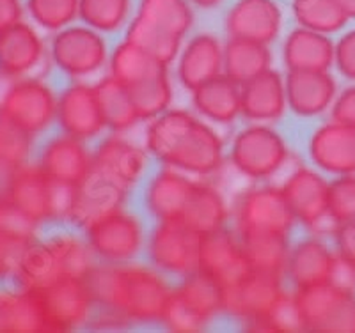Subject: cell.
<instances>
[{"label": "cell", "mask_w": 355, "mask_h": 333, "mask_svg": "<svg viewBox=\"0 0 355 333\" xmlns=\"http://www.w3.org/2000/svg\"><path fill=\"white\" fill-rule=\"evenodd\" d=\"M146 149L166 167L206 177L224 163V142L210 126L187 110H166L150 120Z\"/></svg>", "instance_id": "cell-1"}, {"label": "cell", "mask_w": 355, "mask_h": 333, "mask_svg": "<svg viewBox=\"0 0 355 333\" xmlns=\"http://www.w3.org/2000/svg\"><path fill=\"white\" fill-rule=\"evenodd\" d=\"M96 307L123 321H160L171 291L158 271L137 264L94 266L85 278Z\"/></svg>", "instance_id": "cell-2"}, {"label": "cell", "mask_w": 355, "mask_h": 333, "mask_svg": "<svg viewBox=\"0 0 355 333\" xmlns=\"http://www.w3.org/2000/svg\"><path fill=\"white\" fill-rule=\"evenodd\" d=\"M94 257L87 241L61 234L33 241L21 253L15 275L21 289L37 293L61 278H87L94 268Z\"/></svg>", "instance_id": "cell-3"}, {"label": "cell", "mask_w": 355, "mask_h": 333, "mask_svg": "<svg viewBox=\"0 0 355 333\" xmlns=\"http://www.w3.org/2000/svg\"><path fill=\"white\" fill-rule=\"evenodd\" d=\"M220 312H224V287L202 271H196L171 291L160 323L171 332H201Z\"/></svg>", "instance_id": "cell-4"}, {"label": "cell", "mask_w": 355, "mask_h": 333, "mask_svg": "<svg viewBox=\"0 0 355 333\" xmlns=\"http://www.w3.org/2000/svg\"><path fill=\"white\" fill-rule=\"evenodd\" d=\"M0 117L36 137L57 120L55 93L36 77L12 80L0 100Z\"/></svg>", "instance_id": "cell-5"}, {"label": "cell", "mask_w": 355, "mask_h": 333, "mask_svg": "<svg viewBox=\"0 0 355 333\" xmlns=\"http://www.w3.org/2000/svg\"><path fill=\"white\" fill-rule=\"evenodd\" d=\"M288 145L274 128L265 123L247 126L234 137L231 163L249 179H268L288 161Z\"/></svg>", "instance_id": "cell-6"}, {"label": "cell", "mask_w": 355, "mask_h": 333, "mask_svg": "<svg viewBox=\"0 0 355 333\" xmlns=\"http://www.w3.org/2000/svg\"><path fill=\"white\" fill-rule=\"evenodd\" d=\"M295 215L281 186L261 185L239 195L234 204L236 234H283L288 236Z\"/></svg>", "instance_id": "cell-7"}, {"label": "cell", "mask_w": 355, "mask_h": 333, "mask_svg": "<svg viewBox=\"0 0 355 333\" xmlns=\"http://www.w3.org/2000/svg\"><path fill=\"white\" fill-rule=\"evenodd\" d=\"M304 330L355 332V296L336 284H322L293 293Z\"/></svg>", "instance_id": "cell-8"}, {"label": "cell", "mask_w": 355, "mask_h": 333, "mask_svg": "<svg viewBox=\"0 0 355 333\" xmlns=\"http://www.w3.org/2000/svg\"><path fill=\"white\" fill-rule=\"evenodd\" d=\"M50 57L57 68L73 78L91 77L109 64L105 39L87 25H69L59 30L50 43Z\"/></svg>", "instance_id": "cell-9"}, {"label": "cell", "mask_w": 355, "mask_h": 333, "mask_svg": "<svg viewBox=\"0 0 355 333\" xmlns=\"http://www.w3.org/2000/svg\"><path fill=\"white\" fill-rule=\"evenodd\" d=\"M36 294L43 309L46 328L52 332L82 328L96 309V301L85 278H61Z\"/></svg>", "instance_id": "cell-10"}, {"label": "cell", "mask_w": 355, "mask_h": 333, "mask_svg": "<svg viewBox=\"0 0 355 333\" xmlns=\"http://www.w3.org/2000/svg\"><path fill=\"white\" fill-rule=\"evenodd\" d=\"M84 231L93 253L105 264L132 262L144 243L141 222L123 209L100 218Z\"/></svg>", "instance_id": "cell-11"}, {"label": "cell", "mask_w": 355, "mask_h": 333, "mask_svg": "<svg viewBox=\"0 0 355 333\" xmlns=\"http://www.w3.org/2000/svg\"><path fill=\"white\" fill-rule=\"evenodd\" d=\"M201 234L182 222H160L148 243V255L162 273L189 277L199 271Z\"/></svg>", "instance_id": "cell-12"}, {"label": "cell", "mask_w": 355, "mask_h": 333, "mask_svg": "<svg viewBox=\"0 0 355 333\" xmlns=\"http://www.w3.org/2000/svg\"><path fill=\"white\" fill-rule=\"evenodd\" d=\"M281 278V275L250 269L242 280L224 289V312L254 328L284 296Z\"/></svg>", "instance_id": "cell-13"}, {"label": "cell", "mask_w": 355, "mask_h": 333, "mask_svg": "<svg viewBox=\"0 0 355 333\" xmlns=\"http://www.w3.org/2000/svg\"><path fill=\"white\" fill-rule=\"evenodd\" d=\"M6 202L31 220H55L57 181L50 179L40 165L24 163L11 170L6 181Z\"/></svg>", "instance_id": "cell-14"}, {"label": "cell", "mask_w": 355, "mask_h": 333, "mask_svg": "<svg viewBox=\"0 0 355 333\" xmlns=\"http://www.w3.org/2000/svg\"><path fill=\"white\" fill-rule=\"evenodd\" d=\"M250 269L239 234L220 229L202 236L199 271L217 280L224 289L242 280Z\"/></svg>", "instance_id": "cell-15"}, {"label": "cell", "mask_w": 355, "mask_h": 333, "mask_svg": "<svg viewBox=\"0 0 355 333\" xmlns=\"http://www.w3.org/2000/svg\"><path fill=\"white\" fill-rule=\"evenodd\" d=\"M57 123L62 132L80 141L100 135L107 128L96 87L77 82L57 98Z\"/></svg>", "instance_id": "cell-16"}, {"label": "cell", "mask_w": 355, "mask_h": 333, "mask_svg": "<svg viewBox=\"0 0 355 333\" xmlns=\"http://www.w3.org/2000/svg\"><path fill=\"white\" fill-rule=\"evenodd\" d=\"M126 192L121 185L107 179L105 176L91 170L85 179H82L73 190V202L68 220L73 224L87 227L100 218L123 209Z\"/></svg>", "instance_id": "cell-17"}, {"label": "cell", "mask_w": 355, "mask_h": 333, "mask_svg": "<svg viewBox=\"0 0 355 333\" xmlns=\"http://www.w3.org/2000/svg\"><path fill=\"white\" fill-rule=\"evenodd\" d=\"M37 165L52 181L77 186L93 170V154L84 141L62 133L44 145Z\"/></svg>", "instance_id": "cell-18"}, {"label": "cell", "mask_w": 355, "mask_h": 333, "mask_svg": "<svg viewBox=\"0 0 355 333\" xmlns=\"http://www.w3.org/2000/svg\"><path fill=\"white\" fill-rule=\"evenodd\" d=\"M148 154L121 135H110L93 153V170L128 190L144 174Z\"/></svg>", "instance_id": "cell-19"}, {"label": "cell", "mask_w": 355, "mask_h": 333, "mask_svg": "<svg viewBox=\"0 0 355 333\" xmlns=\"http://www.w3.org/2000/svg\"><path fill=\"white\" fill-rule=\"evenodd\" d=\"M295 218L316 227L329 218V181L315 170L300 167L281 186Z\"/></svg>", "instance_id": "cell-20"}, {"label": "cell", "mask_w": 355, "mask_h": 333, "mask_svg": "<svg viewBox=\"0 0 355 333\" xmlns=\"http://www.w3.org/2000/svg\"><path fill=\"white\" fill-rule=\"evenodd\" d=\"M44 57V43L25 21L0 33V75L9 80L28 77Z\"/></svg>", "instance_id": "cell-21"}, {"label": "cell", "mask_w": 355, "mask_h": 333, "mask_svg": "<svg viewBox=\"0 0 355 333\" xmlns=\"http://www.w3.org/2000/svg\"><path fill=\"white\" fill-rule=\"evenodd\" d=\"M224 73V46L214 34H198L178 55V80L187 91L214 80Z\"/></svg>", "instance_id": "cell-22"}, {"label": "cell", "mask_w": 355, "mask_h": 333, "mask_svg": "<svg viewBox=\"0 0 355 333\" xmlns=\"http://www.w3.org/2000/svg\"><path fill=\"white\" fill-rule=\"evenodd\" d=\"M309 156L329 174H355V126L336 120L323 125L311 137Z\"/></svg>", "instance_id": "cell-23"}, {"label": "cell", "mask_w": 355, "mask_h": 333, "mask_svg": "<svg viewBox=\"0 0 355 333\" xmlns=\"http://www.w3.org/2000/svg\"><path fill=\"white\" fill-rule=\"evenodd\" d=\"M283 15L274 0H239L226 18L230 37L272 43L281 33Z\"/></svg>", "instance_id": "cell-24"}, {"label": "cell", "mask_w": 355, "mask_h": 333, "mask_svg": "<svg viewBox=\"0 0 355 333\" xmlns=\"http://www.w3.org/2000/svg\"><path fill=\"white\" fill-rule=\"evenodd\" d=\"M284 84L288 107L300 117L320 116L338 96V85L329 71H288Z\"/></svg>", "instance_id": "cell-25"}, {"label": "cell", "mask_w": 355, "mask_h": 333, "mask_svg": "<svg viewBox=\"0 0 355 333\" xmlns=\"http://www.w3.org/2000/svg\"><path fill=\"white\" fill-rule=\"evenodd\" d=\"M196 181L182 170L167 167L150 181L146 190L148 211L158 222H180L190 195L194 192Z\"/></svg>", "instance_id": "cell-26"}, {"label": "cell", "mask_w": 355, "mask_h": 333, "mask_svg": "<svg viewBox=\"0 0 355 333\" xmlns=\"http://www.w3.org/2000/svg\"><path fill=\"white\" fill-rule=\"evenodd\" d=\"M336 261L338 253L332 252L320 240L309 237L290 249L284 275H288L295 289L329 284L334 273Z\"/></svg>", "instance_id": "cell-27"}, {"label": "cell", "mask_w": 355, "mask_h": 333, "mask_svg": "<svg viewBox=\"0 0 355 333\" xmlns=\"http://www.w3.org/2000/svg\"><path fill=\"white\" fill-rule=\"evenodd\" d=\"M286 107V84L283 75L272 68L242 85V116L250 123L279 119Z\"/></svg>", "instance_id": "cell-28"}, {"label": "cell", "mask_w": 355, "mask_h": 333, "mask_svg": "<svg viewBox=\"0 0 355 333\" xmlns=\"http://www.w3.org/2000/svg\"><path fill=\"white\" fill-rule=\"evenodd\" d=\"M194 110L214 125H231L242 114V85L224 73L192 91Z\"/></svg>", "instance_id": "cell-29"}, {"label": "cell", "mask_w": 355, "mask_h": 333, "mask_svg": "<svg viewBox=\"0 0 355 333\" xmlns=\"http://www.w3.org/2000/svg\"><path fill=\"white\" fill-rule=\"evenodd\" d=\"M334 46L327 34L295 28L284 41V66L288 71H329L334 64Z\"/></svg>", "instance_id": "cell-30"}, {"label": "cell", "mask_w": 355, "mask_h": 333, "mask_svg": "<svg viewBox=\"0 0 355 333\" xmlns=\"http://www.w3.org/2000/svg\"><path fill=\"white\" fill-rule=\"evenodd\" d=\"M227 215L230 211L222 193L210 183L196 181L194 192L190 195V201L180 222L194 233L208 236L224 229Z\"/></svg>", "instance_id": "cell-31"}, {"label": "cell", "mask_w": 355, "mask_h": 333, "mask_svg": "<svg viewBox=\"0 0 355 333\" xmlns=\"http://www.w3.org/2000/svg\"><path fill=\"white\" fill-rule=\"evenodd\" d=\"M43 309L37 294L27 289H0V332H44Z\"/></svg>", "instance_id": "cell-32"}, {"label": "cell", "mask_w": 355, "mask_h": 333, "mask_svg": "<svg viewBox=\"0 0 355 333\" xmlns=\"http://www.w3.org/2000/svg\"><path fill=\"white\" fill-rule=\"evenodd\" d=\"M272 53L268 44L231 37L224 46V75L243 85L270 69Z\"/></svg>", "instance_id": "cell-33"}, {"label": "cell", "mask_w": 355, "mask_h": 333, "mask_svg": "<svg viewBox=\"0 0 355 333\" xmlns=\"http://www.w3.org/2000/svg\"><path fill=\"white\" fill-rule=\"evenodd\" d=\"M166 68L167 66L160 64L158 60L148 55L144 50L126 39L117 44L109 57L110 77L125 85L126 89L148 80Z\"/></svg>", "instance_id": "cell-34"}, {"label": "cell", "mask_w": 355, "mask_h": 333, "mask_svg": "<svg viewBox=\"0 0 355 333\" xmlns=\"http://www.w3.org/2000/svg\"><path fill=\"white\" fill-rule=\"evenodd\" d=\"M98 101L105 119L107 128L116 133H125L137 125L139 116L130 98V91L112 77L101 78L96 85Z\"/></svg>", "instance_id": "cell-35"}, {"label": "cell", "mask_w": 355, "mask_h": 333, "mask_svg": "<svg viewBox=\"0 0 355 333\" xmlns=\"http://www.w3.org/2000/svg\"><path fill=\"white\" fill-rule=\"evenodd\" d=\"M240 236V234H239ZM243 252L250 268L266 273L281 275L286 271L290 246L283 234H242Z\"/></svg>", "instance_id": "cell-36"}, {"label": "cell", "mask_w": 355, "mask_h": 333, "mask_svg": "<svg viewBox=\"0 0 355 333\" xmlns=\"http://www.w3.org/2000/svg\"><path fill=\"white\" fill-rule=\"evenodd\" d=\"M126 41L144 50L148 55H151L164 66L174 62L182 52V37L174 36L173 33L144 20L139 15L130 24Z\"/></svg>", "instance_id": "cell-37"}, {"label": "cell", "mask_w": 355, "mask_h": 333, "mask_svg": "<svg viewBox=\"0 0 355 333\" xmlns=\"http://www.w3.org/2000/svg\"><path fill=\"white\" fill-rule=\"evenodd\" d=\"M291 9L300 27L327 36L341 30L350 20L336 0H293Z\"/></svg>", "instance_id": "cell-38"}, {"label": "cell", "mask_w": 355, "mask_h": 333, "mask_svg": "<svg viewBox=\"0 0 355 333\" xmlns=\"http://www.w3.org/2000/svg\"><path fill=\"white\" fill-rule=\"evenodd\" d=\"M133 107L141 120H151L169 110L173 103V85H171L167 68L153 75L148 80L128 89Z\"/></svg>", "instance_id": "cell-39"}, {"label": "cell", "mask_w": 355, "mask_h": 333, "mask_svg": "<svg viewBox=\"0 0 355 333\" xmlns=\"http://www.w3.org/2000/svg\"><path fill=\"white\" fill-rule=\"evenodd\" d=\"M137 15L182 39L194 25L189 0H141Z\"/></svg>", "instance_id": "cell-40"}, {"label": "cell", "mask_w": 355, "mask_h": 333, "mask_svg": "<svg viewBox=\"0 0 355 333\" xmlns=\"http://www.w3.org/2000/svg\"><path fill=\"white\" fill-rule=\"evenodd\" d=\"M130 12V0H80L78 18L98 33H116Z\"/></svg>", "instance_id": "cell-41"}, {"label": "cell", "mask_w": 355, "mask_h": 333, "mask_svg": "<svg viewBox=\"0 0 355 333\" xmlns=\"http://www.w3.org/2000/svg\"><path fill=\"white\" fill-rule=\"evenodd\" d=\"M80 0H27V11L44 30L59 33L78 18Z\"/></svg>", "instance_id": "cell-42"}, {"label": "cell", "mask_w": 355, "mask_h": 333, "mask_svg": "<svg viewBox=\"0 0 355 333\" xmlns=\"http://www.w3.org/2000/svg\"><path fill=\"white\" fill-rule=\"evenodd\" d=\"M33 138V135L0 117V169L8 170L9 174L27 163Z\"/></svg>", "instance_id": "cell-43"}, {"label": "cell", "mask_w": 355, "mask_h": 333, "mask_svg": "<svg viewBox=\"0 0 355 333\" xmlns=\"http://www.w3.org/2000/svg\"><path fill=\"white\" fill-rule=\"evenodd\" d=\"M329 218L336 225L355 218V174H343L329 183Z\"/></svg>", "instance_id": "cell-44"}, {"label": "cell", "mask_w": 355, "mask_h": 333, "mask_svg": "<svg viewBox=\"0 0 355 333\" xmlns=\"http://www.w3.org/2000/svg\"><path fill=\"white\" fill-rule=\"evenodd\" d=\"M252 330H258V332H300L304 330L302 317H300L295 296H288L284 293L272 312Z\"/></svg>", "instance_id": "cell-45"}, {"label": "cell", "mask_w": 355, "mask_h": 333, "mask_svg": "<svg viewBox=\"0 0 355 333\" xmlns=\"http://www.w3.org/2000/svg\"><path fill=\"white\" fill-rule=\"evenodd\" d=\"M33 241L17 240V237L9 236L8 233L0 229V277L15 275L21 253Z\"/></svg>", "instance_id": "cell-46"}, {"label": "cell", "mask_w": 355, "mask_h": 333, "mask_svg": "<svg viewBox=\"0 0 355 333\" xmlns=\"http://www.w3.org/2000/svg\"><path fill=\"white\" fill-rule=\"evenodd\" d=\"M334 64L348 80L355 82V28L348 30L334 46Z\"/></svg>", "instance_id": "cell-47"}, {"label": "cell", "mask_w": 355, "mask_h": 333, "mask_svg": "<svg viewBox=\"0 0 355 333\" xmlns=\"http://www.w3.org/2000/svg\"><path fill=\"white\" fill-rule=\"evenodd\" d=\"M336 253L355 268V218L336 225Z\"/></svg>", "instance_id": "cell-48"}, {"label": "cell", "mask_w": 355, "mask_h": 333, "mask_svg": "<svg viewBox=\"0 0 355 333\" xmlns=\"http://www.w3.org/2000/svg\"><path fill=\"white\" fill-rule=\"evenodd\" d=\"M331 116L336 123L355 126V85L347 87L336 96L331 107Z\"/></svg>", "instance_id": "cell-49"}, {"label": "cell", "mask_w": 355, "mask_h": 333, "mask_svg": "<svg viewBox=\"0 0 355 333\" xmlns=\"http://www.w3.org/2000/svg\"><path fill=\"white\" fill-rule=\"evenodd\" d=\"M18 21H24L21 0H0V33L17 25Z\"/></svg>", "instance_id": "cell-50"}, {"label": "cell", "mask_w": 355, "mask_h": 333, "mask_svg": "<svg viewBox=\"0 0 355 333\" xmlns=\"http://www.w3.org/2000/svg\"><path fill=\"white\" fill-rule=\"evenodd\" d=\"M336 2L347 12L348 18H355V0H336Z\"/></svg>", "instance_id": "cell-51"}, {"label": "cell", "mask_w": 355, "mask_h": 333, "mask_svg": "<svg viewBox=\"0 0 355 333\" xmlns=\"http://www.w3.org/2000/svg\"><path fill=\"white\" fill-rule=\"evenodd\" d=\"M189 2H192V4L199 6V8L211 9V8H215V6L220 4L222 0H189Z\"/></svg>", "instance_id": "cell-52"}, {"label": "cell", "mask_w": 355, "mask_h": 333, "mask_svg": "<svg viewBox=\"0 0 355 333\" xmlns=\"http://www.w3.org/2000/svg\"><path fill=\"white\" fill-rule=\"evenodd\" d=\"M4 208H6V193L4 190H0V215H2Z\"/></svg>", "instance_id": "cell-53"}]
</instances>
